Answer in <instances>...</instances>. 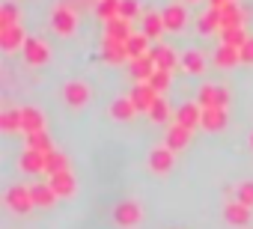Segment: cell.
Listing matches in <instances>:
<instances>
[{
	"mask_svg": "<svg viewBox=\"0 0 253 229\" xmlns=\"http://www.w3.org/2000/svg\"><path fill=\"white\" fill-rule=\"evenodd\" d=\"M226 125V107H203V128L220 131Z\"/></svg>",
	"mask_w": 253,
	"mask_h": 229,
	"instance_id": "14",
	"label": "cell"
},
{
	"mask_svg": "<svg viewBox=\"0 0 253 229\" xmlns=\"http://www.w3.org/2000/svg\"><path fill=\"white\" fill-rule=\"evenodd\" d=\"M220 39H223V45H229V48H238L241 51V45L250 39L241 27H229V30H220Z\"/></svg>",
	"mask_w": 253,
	"mask_h": 229,
	"instance_id": "31",
	"label": "cell"
},
{
	"mask_svg": "<svg viewBox=\"0 0 253 229\" xmlns=\"http://www.w3.org/2000/svg\"><path fill=\"white\" fill-rule=\"evenodd\" d=\"M51 24H54V30L60 33V36H69L72 30H75V24H78V15H75V9L72 6H57L54 9V18H51Z\"/></svg>",
	"mask_w": 253,
	"mask_h": 229,
	"instance_id": "4",
	"label": "cell"
},
{
	"mask_svg": "<svg viewBox=\"0 0 253 229\" xmlns=\"http://www.w3.org/2000/svg\"><path fill=\"white\" fill-rule=\"evenodd\" d=\"M21 131L33 134V131H45V116L36 107H21Z\"/></svg>",
	"mask_w": 253,
	"mask_h": 229,
	"instance_id": "11",
	"label": "cell"
},
{
	"mask_svg": "<svg viewBox=\"0 0 253 229\" xmlns=\"http://www.w3.org/2000/svg\"><path fill=\"white\" fill-rule=\"evenodd\" d=\"M3 202H6V208H12L15 214H24V211L36 208V202H33V191L24 188V185H12V188L6 191Z\"/></svg>",
	"mask_w": 253,
	"mask_h": 229,
	"instance_id": "1",
	"label": "cell"
},
{
	"mask_svg": "<svg viewBox=\"0 0 253 229\" xmlns=\"http://www.w3.org/2000/svg\"><path fill=\"white\" fill-rule=\"evenodd\" d=\"M149 83H152V86H155V92L161 95V92H164V89L170 86V72H164V69H158V72L152 75V80H149Z\"/></svg>",
	"mask_w": 253,
	"mask_h": 229,
	"instance_id": "39",
	"label": "cell"
},
{
	"mask_svg": "<svg viewBox=\"0 0 253 229\" xmlns=\"http://www.w3.org/2000/svg\"><path fill=\"white\" fill-rule=\"evenodd\" d=\"M235 199L253 208V182H241V185H238V191H235Z\"/></svg>",
	"mask_w": 253,
	"mask_h": 229,
	"instance_id": "38",
	"label": "cell"
},
{
	"mask_svg": "<svg viewBox=\"0 0 253 229\" xmlns=\"http://www.w3.org/2000/svg\"><path fill=\"white\" fill-rule=\"evenodd\" d=\"M226 101H229V95H226V89L223 86H214V83H206L203 89H200V107H226Z\"/></svg>",
	"mask_w": 253,
	"mask_h": 229,
	"instance_id": "6",
	"label": "cell"
},
{
	"mask_svg": "<svg viewBox=\"0 0 253 229\" xmlns=\"http://www.w3.org/2000/svg\"><path fill=\"white\" fill-rule=\"evenodd\" d=\"M66 101L72 104V107H84L86 101H89V86L84 83V80H72V83H66Z\"/></svg>",
	"mask_w": 253,
	"mask_h": 229,
	"instance_id": "12",
	"label": "cell"
},
{
	"mask_svg": "<svg viewBox=\"0 0 253 229\" xmlns=\"http://www.w3.org/2000/svg\"><path fill=\"white\" fill-rule=\"evenodd\" d=\"M0 128H3L6 134L21 131V110H6L3 116H0Z\"/></svg>",
	"mask_w": 253,
	"mask_h": 229,
	"instance_id": "32",
	"label": "cell"
},
{
	"mask_svg": "<svg viewBox=\"0 0 253 229\" xmlns=\"http://www.w3.org/2000/svg\"><path fill=\"white\" fill-rule=\"evenodd\" d=\"M113 220H116V226H122V229H131V226H137V223L143 220V208H140L134 199H125V202H119V205L113 208Z\"/></svg>",
	"mask_w": 253,
	"mask_h": 229,
	"instance_id": "2",
	"label": "cell"
},
{
	"mask_svg": "<svg viewBox=\"0 0 253 229\" xmlns=\"http://www.w3.org/2000/svg\"><path fill=\"white\" fill-rule=\"evenodd\" d=\"M161 18H164V27H167V30H182L188 12H185V6H167V9L161 12Z\"/></svg>",
	"mask_w": 253,
	"mask_h": 229,
	"instance_id": "22",
	"label": "cell"
},
{
	"mask_svg": "<svg viewBox=\"0 0 253 229\" xmlns=\"http://www.w3.org/2000/svg\"><path fill=\"white\" fill-rule=\"evenodd\" d=\"M149 116H152L155 122H167L170 107H167V98H164V95H158V101H155V104H152V110H149Z\"/></svg>",
	"mask_w": 253,
	"mask_h": 229,
	"instance_id": "36",
	"label": "cell"
},
{
	"mask_svg": "<svg viewBox=\"0 0 253 229\" xmlns=\"http://www.w3.org/2000/svg\"><path fill=\"white\" fill-rule=\"evenodd\" d=\"M134 113H140V110L134 107V101H131V98H119V101H113V104H110V116H113V119L128 122Z\"/></svg>",
	"mask_w": 253,
	"mask_h": 229,
	"instance_id": "24",
	"label": "cell"
},
{
	"mask_svg": "<svg viewBox=\"0 0 253 229\" xmlns=\"http://www.w3.org/2000/svg\"><path fill=\"white\" fill-rule=\"evenodd\" d=\"M217 12H220V30H229V27H241L244 24L241 9L235 6V0H232V3H226L223 9H217Z\"/></svg>",
	"mask_w": 253,
	"mask_h": 229,
	"instance_id": "21",
	"label": "cell"
},
{
	"mask_svg": "<svg viewBox=\"0 0 253 229\" xmlns=\"http://www.w3.org/2000/svg\"><path fill=\"white\" fill-rule=\"evenodd\" d=\"M125 45H128V57L131 60H140V57L149 54V36L146 33H131V39Z\"/></svg>",
	"mask_w": 253,
	"mask_h": 229,
	"instance_id": "25",
	"label": "cell"
},
{
	"mask_svg": "<svg viewBox=\"0 0 253 229\" xmlns=\"http://www.w3.org/2000/svg\"><path fill=\"white\" fill-rule=\"evenodd\" d=\"M182 69L191 72V75H200V72H206V57H203L200 51H188V54L182 57Z\"/></svg>",
	"mask_w": 253,
	"mask_h": 229,
	"instance_id": "28",
	"label": "cell"
},
{
	"mask_svg": "<svg viewBox=\"0 0 253 229\" xmlns=\"http://www.w3.org/2000/svg\"><path fill=\"white\" fill-rule=\"evenodd\" d=\"M48 57H51V51H48L45 42H39V39H27V42H24V60H27L30 66H45Z\"/></svg>",
	"mask_w": 253,
	"mask_h": 229,
	"instance_id": "8",
	"label": "cell"
},
{
	"mask_svg": "<svg viewBox=\"0 0 253 229\" xmlns=\"http://www.w3.org/2000/svg\"><path fill=\"white\" fill-rule=\"evenodd\" d=\"M200 30H203V33H214V30H220V12H217V9H209V12L200 18Z\"/></svg>",
	"mask_w": 253,
	"mask_h": 229,
	"instance_id": "35",
	"label": "cell"
},
{
	"mask_svg": "<svg viewBox=\"0 0 253 229\" xmlns=\"http://www.w3.org/2000/svg\"><path fill=\"white\" fill-rule=\"evenodd\" d=\"M30 191H33V202H36V208H51L60 196L54 193V188L51 185H30Z\"/></svg>",
	"mask_w": 253,
	"mask_h": 229,
	"instance_id": "20",
	"label": "cell"
},
{
	"mask_svg": "<svg viewBox=\"0 0 253 229\" xmlns=\"http://www.w3.org/2000/svg\"><path fill=\"white\" fill-rule=\"evenodd\" d=\"M21 170H24V173H45V152L27 149V152L21 155Z\"/></svg>",
	"mask_w": 253,
	"mask_h": 229,
	"instance_id": "23",
	"label": "cell"
},
{
	"mask_svg": "<svg viewBox=\"0 0 253 229\" xmlns=\"http://www.w3.org/2000/svg\"><path fill=\"white\" fill-rule=\"evenodd\" d=\"M250 143H253V137H250Z\"/></svg>",
	"mask_w": 253,
	"mask_h": 229,
	"instance_id": "41",
	"label": "cell"
},
{
	"mask_svg": "<svg viewBox=\"0 0 253 229\" xmlns=\"http://www.w3.org/2000/svg\"><path fill=\"white\" fill-rule=\"evenodd\" d=\"M134 66H131V72H134V77H137V83H149L152 80V75L158 72V66H155V60H152V54H146V57H140V60H131Z\"/></svg>",
	"mask_w": 253,
	"mask_h": 229,
	"instance_id": "15",
	"label": "cell"
},
{
	"mask_svg": "<svg viewBox=\"0 0 253 229\" xmlns=\"http://www.w3.org/2000/svg\"><path fill=\"white\" fill-rule=\"evenodd\" d=\"M149 167H152L155 173H170V167H173V149H170V146L152 149V152H149Z\"/></svg>",
	"mask_w": 253,
	"mask_h": 229,
	"instance_id": "13",
	"label": "cell"
},
{
	"mask_svg": "<svg viewBox=\"0 0 253 229\" xmlns=\"http://www.w3.org/2000/svg\"><path fill=\"white\" fill-rule=\"evenodd\" d=\"M149 54H152L155 66H158V69H164V72H170V69H176V66H179L176 51H173V48H167V45H158V48H152Z\"/></svg>",
	"mask_w": 253,
	"mask_h": 229,
	"instance_id": "17",
	"label": "cell"
},
{
	"mask_svg": "<svg viewBox=\"0 0 253 229\" xmlns=\"http://www.w3.org/2000/svg\"><path fill=\"white\" fill-rule=\"evenodd\" d=\"M238 57H241V63H253V39H247V42L241 45Z\"/></svg>",
	"mask_w": 253,
	"mask_h": 229,
	"instance_id": "40",
	"label": "cell"
},
{
	"mask_svg": "<svg viewBox=\"0 0 253 229\" xmlns=\"http://www.w3.org/2000/svg\"><path fill=\"white\" fill-rule=\"evenodd\" d=\"M131 101H134V107H137V110L149 113V110H152V104L158 101V92H155V86H152V83H137V86H134V92H131Z\"/></svg>",
	"mask_w": 253,
	"mask_h": 229,
	"instance_id": "7",
	"label": "cell"
},
{
	"mask_svg": "<svg viewBox=\"0 0 253 229\" xmlns=\"http://www.w3.org/2000/svg\"><path fill=\"white\" fill-rule=\"evenodd\" d=\"M104 36H110V39H119V42H128L131 39V21L128 18H113V21H107V30H104Z\"/></svg>",
	"mask_w": 253,
	"mask_h": 229,
	"instance_id": "19",
	"label": "cell"
},
{
	"mask_svg": "<svg viewBox=\"0 0 253 229\" xmlns=\"http://www.w3.org/2000/svg\"><path fill=\"white\" fill-rule=\"evenodd\" d=\"M101 54H104V60L113 63V66H119V63H125V60H131V57H128V45L119 42V39H110V36H104Z\"/></svg>",
	"mask_w": 253,
	"mask_h": 229,
	"instance_id": "5",
	"label": "cell"
},
{
	"mask_svg": "<svg viewBox=\"0 0 253 229\" xmlns=\"http://www.w3.org/2000/svg\"><path fill=\"white\" fill-rule=\"evenodd\" d=\"M176 122L185 125L188 131H194L197 125H203V107L200 104H182L179 113H176Z\"/></svg>",
	"mask_w": 253,
	"mask_h": 229,
	"instance_id": "9",
	"label": "cell"
},
{
	"mask_svg": "<svg viewBox=\"0 0 253 229\" xmlns=\"http://www.w3.org/2000/svg\"><path fill=\"white\" fill-rule=\"evenodd\" d=\"M137 12H140V6H137V0H119V15H122V18H128V21H134V18H137Z\"/></svg>",
	"mask_w": 253,
	"mask_h": 229,
	"instance_id": "37",
	"label": "cell"
},
{
	"mask_svg": "<svg viewBox=\"0 0 253 229\" xmlns=\"http://www.w3.org/2000/svg\"><path fill=\"white\" fill-rule=\"evenodd\" d=\"M95 12H98V18H104V21L119 18V0H98V3H95Z\"/></svg>",
	"mask_w": 253,
	"mask_h": 229,
	"instance_id": "33",
	"label": "cell"
},
{
	"mask_svg": "<svg viewBox=\"0 0 253 229\" xmlns=\"http://www.w3.org/2000/svg\"><path fill=\"white\" fill-rule=\"evenodd\" d=\"M27 36H24V27L15 24V27H6V30H0V45H3L6 51H15V48H24Z\"/></svg>",
	"mask_w": 253,
	"mask_h": 229,
	"instance_id": "16",
	"label": "cell"
},
{
	"mask_svg": "<svg viewBox=\"0 0 253 229\" xmlns=\"http://www.w3.org/2000/svg\"><path fill=\"white\" fill-rule=\"evenodd\" d=\"M48 185L54 188L57 196H72L75 193V176H72V170H63V173L48 176Z\"/></svg>",
	"mask_w": 253,
	"mask_h": 229,
	"instance_id": "10",
	"label": "cell"
},
{
	"mask_svg": "<svg viewBox=\"0 0 253 229\" xmlns=\"http://www.w3.org/2000/svg\"><path fill=\"white\" fill-rule=\"evenodd\" d=\"M63 170H69V158H66L63 152L51 149V152L45 155V173H48V176H54V173H63Z\"/></svg>",
	"mask_w": 253,
	"mask_h": 229,
	"instance_id": "26",
	"label": "cell"
},
{
	"mask_svg": "<svg viewBox=\"0 0 253 229\" xmlns=\"http://www.w3.org/2000/svg\"><path fill=\"white\" fill-rule=\"evenodd\" d=\"M214 63H217V66H223V69H229V66H238V63H241V57H238V48L220 45V48L214 51Z\"/></svg>",
	"mask_w": 253,
	"mask_h": 229,
	"instance_id": "27",
	"label": "cell"
},
{
	"mask_svg": "<svg viewBox=\"0 0 253 229\" xmlns=\"http://www.w3.org/2000/svg\"><path fill=\"white\" fill-rule=\"evenodd\" d=\"M223 217H226L229 226H247L250 217H253V208L244 205V202H238V199H232V202L223 205Z\"/></svg>",
	"mask_w": 253,
	"mask_h": 229,
	"instance_id": "3",
	"label": "cell"
},
{
	"mask_svg": "<svg viewBox=\"0 0 253 229\" xmlns=\"http://www.w3.org/2000/svg\"><path fill=\"white\" fill-rule=\"evenodd\" d=\"M167 140H164V146H170L173 152L176 149H182V146H188V140H191V131L185 128V125H179V122H173L170 128H167V134H164Z\"/></svg>",
	"mask_w": 253,
	"mask_h": 229,
	"instance_id": "18",
	"label": "cell"
},
{
	"mask_svg": "<svg viewBox=\"0 0 253 229\" xmlns=\"http://www.w3.org/2000/svg\"><path fill=\"white\" fill-rule=\"evenodd\" d=\"M15 24H18V9L12 3H3V6H0V30L15 27Z\"/></svg>",
	"mask_w": 253,
	"mask_h": 229,
	"instance_id": "34",
	"label": "cell"
},
{
	"mask_svg": "<svg viewBox=\"0 0 253 229\" xmlns=\"http://www.w3.org/2000/svg\"><path fill=\"white\" fill-rule=\"evenodd\" d=\"M27 149H36V152H51L54 149V143H51V137H48V131H33V134H27Z\"/></svg>",
	"mask_w": 253,
	"mask_h": 229,
	"instance_id": "29",
	"label": "cell"
},
{
	"mask_svg": "<svg viewBox=\"0 0 253 229\" xmlns=\"http://www.w3.org/2000/svg\"><path fill=\"white\" fill-rule=\"evenodd\" d=\"M161 30H167V27H164V18H161V15H155V12L143 15V33H146L149 39H158V36H161Z\"/></svg>",
	"mask_w": 253,
	"mask_h": 229,
	"instance_id": "30",
	"label": "cell"
}]
</instances>
